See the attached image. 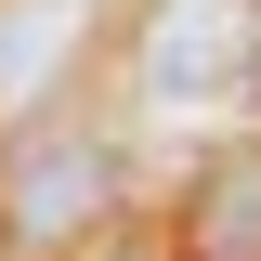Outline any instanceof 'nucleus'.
Listing matches in <instances>:
<instances>
[{
	"mask_svg": "<svg viewBox=\"0 0 261 261\" xmlns=\"http://www.w3.org/2000/svg\"><path fill=\"white\" fill-rule=\"evenodd\" d=\"M261 79V0H157L144 27V105L157 118H222Z\"/></svg>",
	"mask_w": 261,
	"mask_h": 261,
	"instance_id": "obj_1",
	"label": "nucleus"
},
{
	"mask_svg": "<svg viewBox=\"0 0 261 261\" xmlns=\"http://www.w3.org/2000/svg\"><path fill=\"white\" fill-rule=\"evenodd\" d=\"M105 196H118V157H105L92 130H53V144L13 157V235H27V248H65Z\"/></svg>",
	"mask_w": 261,
	"mask_h": 261,
	"instance_id": "obj_2",
	"label": "nucleus"
},
{
	"mask_svg": "<svg viewBox=\"0 0 261 261\" xmlns=\"http://www.w3.org/2000/svg\"><path fill=\"white\" fill-rule=\"evenodd\" d=\"M92 39V0H0V118H39Z\"/></svg>",
	"mask_w": 261,
	"mask_h": 261,
	"instance_id": "obj_3",
	"label": "nucleus"
},
{
	"mask_svg": "<svg viewBox=\"0 0 261 261\" xmlns=\"http://www.w3.org/2000/svg\"><path fill=\"white\" fill-rule=\"evenodd\" d=\"M183 248L196 261H261V157H222L183 209Z\"/></svg>",
	"mask_w": 261,
	"mask_h": 261,
	"instance_id": "obj_4",
	"label": "nucleus"
}]
</instances>
